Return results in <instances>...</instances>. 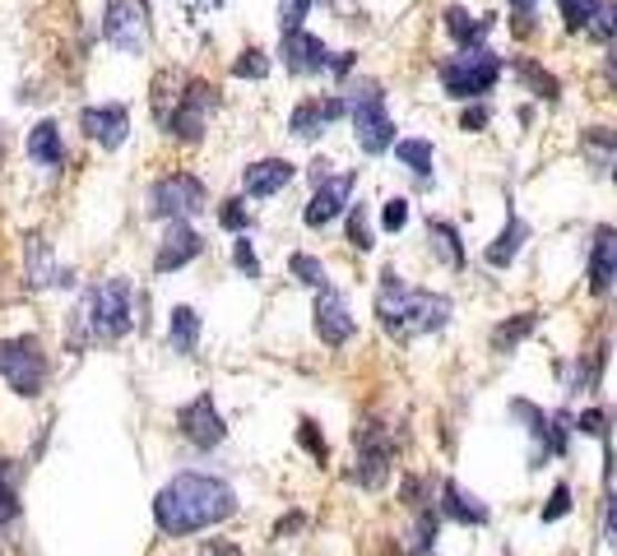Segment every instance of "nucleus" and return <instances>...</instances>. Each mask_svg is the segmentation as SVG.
I'll return each mask as SVG.
<instances>
[{"mask_svg":"<svg viewBox=\"0 0 617 556\" xmlns=\"http://www.w3.org/2000/svg\"><path fill=\"white\" fill-rule=\"evenodd\" d=\"M585 287H589V297H608L617 287V228L613 223H599L595 232H589Z\"/></svg>","mask_w":617,"mask_h":556,"instance_id":"16","label":"nucleus"},{"mask_svg":"<svg viewBox=\"0 0 617 556\" xmlns=\"http://www.w3.org/2000/svg\"><path fill=\"white\" fill-rule=\"evenodd\" d=\"M436 515H442V524H459V528H483L493 519V510H487L474 492L459 487L455 478L436 483Z\"/></svg>","mask_w":617,"mask_h":556,"instance_id":"19","label":"nucleus"},{"mask_svg":"<svg viewBox=\"0 0 617 556\" xmlns=\"http://www.w3.org/2000/svg\"><path fill=\"white\" fill-rule=\"evenodd\" d=\"M538 321H544V315L538 311H520V315H506V321H497V330L487 334V348H493L497 357H510L520 348V343L538 330Z\"/></svg>","mask_w":617,"mask_h":556,"instance_id":"26","label":"nucleus"},{"mask_svg":"<svg viewBox=\"0 0 617 556\" xmlns=\"http://www.w3.org/2000/svg\"><path fill=\"white\" fill-rule=\"evenodd\" d=\"M80 130L98 149L117 153L125 144V135H131V108H125V102H93V108L80 112Z\"/></svg>","mask_w":617,"mask_h":556,"instance_id":"17","label":"nucleus"},{"mask_svg":"<svg viewBox=\"0 0 617 556\" xmlns=\"http://www.w3.org/2000/svg\"><path fill=\"white\" fill-rule=\"evenodd\" d=\"M427 236H432V255L446 264V270H465V242H459V228L451 223V219H442V214H432L427 219Z\"/></svg>","mask_w":617,"mask_h":556,"instance_id":"27","label":"nucleus"},{"mask_svg":"<svg viewBox=\"0 0 617 556\" xmlns=\"http://www.w3.org/2000/svg\"><path fill=\"white\" fill-rule=\"evenodd\" d=\"M348 121H353V140L367 158H381L385 149H395V117L385 108V89L381 79H363L348 89Z\"/></svg>","mask_w":617,"mask_h":556,"instance_id":"5","label":"nucleus"},{"mask_svg":"<svg viewBox=\"0 0 617 556\" xmlns=\"http://www.w3.org/2000/svg\"><path fill=\"white\" fill-rule=\"evenodd\" d=\"M289 274H293L302 287H316V293L330 283L325 260H321V255H312V251H293V255H289Z\"/></svg>","mask_w":617,"mask_h":556,"instance_id":"31","label":"nucleus"},{"mask_svg":"<svg viewBox=\"0 0 617 556\" xmlns=\"http://www.w3.org/2000/svg\"><path fill=\"white\" fill-rule=\"evenodd\" d=\"M608 176H613V185H617V158H613V168H608Z\"/></svg>","mask_w":617,"mask_h":556,"instance_id":"49","label":"nucleus"},{"mask_svg":"<svg viewBox=\"0 0 617 556\" xmlns=\"http://www.w3.org/2000/svg\"><path fill=\"white\" fill-rule=\"evenodd\" d=\"M200 255H204V236L191 223H168L159 251H153V274H176Z\"/></svg>","mask_w":617,"mask_h":556,"instance_id":"20","label":"nucleus"},{"mask_svg":"<svg viewBox=\"0 0 617 556\" xmlns=\"http://www.w3.org/2000/svg\"><path fill=\"white\" fill-rule=\"evenodd\" d=\"M353 65H357V51H340V57L330 61V74H334V79H348Z\"/></svg>","mask_w":617,"mask_h":556,"instance_id":"45","label":"nucleus"},{"mask_svg":"<svg viewBox=\"0 0 617 556\" xmlns=\"http://www.w3.org/2000/svg\"><path fill=\"white\" fill-rule=\"evenodd\" d=\"M487 121H493V112H487V102H469V108L459 112V130H469V135L487 130Z\"/></svg>","mask_w":617,"mask_h":556,"instance_id":"43","label":"nucleus"},{"mask_svg":"<svg viewBox=\"0 0 617 556\" xmlns=\"http://www.w3.org/2000/svg\"><path fill=\"white\" fill-rule=\"evenodd\" d=\"M395 158L418 176V185H432V168H436V144L432 140H395Z\"/></svg>","mask_w":617,"mask_h":556,"instance_id":"30","label":"nucleus"},{"mask_svg":"<svg viewBox=\"0 0 617 556\" xmlns=\"http://www.w3.org/2000/svg\"><path fill=\"white\" fill-rule=\"evenodd\" d=\"M23 524V464L0 455V538H14Z\"/></svg>","mask_w":617,"mask_h":556,"instance_id":"22","label":"nucleus"},{"mask_svg":"<svg viewBox=\"0 0 617 556\" xmlns=\"http://www.w3.org/2000/svg\"><path fill=\"white\" fill-rule=\"evenodd\" d=\"M353 191H357V172H334L330 181H321V185H316L312 204L302 209V223L312 228V232L330 228V223L340 219V214H348V204H353Z\"/></svg>","mask_w":617,"mask_h":556,"instance_id":"15","label":"nucleus"},{"mask_svg":"<svg viewBox=\"0 0 617 556\" xmlns=\"http://www.w3.org/2000/svg\"><path fill=\"white\" fill-rule=\"evenodd\" d=\"M279 57H284V70L293 79H316L330 70V47L316 38V33H306V29H293L284 33V42H279Z\"/></svg>","mask_w":617,"mask_h":556,"instance_id":"18","label":"nucleus"},{"mask_svg":"<svg viewBox=\"0 0 617 556\" xmlns=\"http://www.w3.org/2000/svg\"><path fill=\"white\" fill-rule=\"evenodd\" d=\"M168 108L159 117V125L168 130V140L176 144H200L204 130H210V117L219 108V89L210 84V79L200 74H182L176 79V93H168V79H159L153 84V112Z\"/></svg>","mask_w":617,"mask_h":556,"instance_id":"4","label":"nucleus"},{"mask_svg":"<svg viewBox=\"0 0 617 556\" xmlns=\"http://www.w3.org/2000/svg\"><path fill=\"white\" fill-rule=\"evenodd\" d=\"M29 158H33V168H47V172L65 168V135L57 121H38L29 130Z\"/></svg>","mask_w":617,"mask_h":556,"instance_id":"25","label":"nucleus"},{"mask_svg":"<svg viewBox=\"0 0 617 556\" xmlns=\"http://www.w3.org/2000/svg\"><path fill=\"white\" fill-rule=\"evenodd\" d=\"M381 228H385V232H404V228H408V200H404V195L385 200V209H381Z\"/></svg>","mask_w":617,"mask_h":556,"instance_id":"42","label":"nucleus"},{"mask_svg":"<svg viewBox=\"0 0 617 556\" xmlns=\"http://www.w3.org/2000/svg\"><path fill=\"white\" fill-rule=\"evenodd\" d=\"M585 153H589V163L613 168V158H617V130H608V125H589V130H585Z\"/></svg>","mask_w":617,"mask_h":556,"instance_id":"33","label":"nucleus"},{"mask_svg":"<svg viewBox=\"0 0 617 556\" xmlns=\"http://www.w3.org/2000/svg\"><path fill=\"white\" fill-rule=\"evenodd\" d=\"M233 264H237V274H242V279H251V283L265 274V264H261V255H255L251 236H237V242H233Z\"/></svg>","mask_w":617,"mask_h":556,"instance_id":"38","label":"nucleus"},{"mask_svg":"<svg viewBox=\"0 0 617 556\" xmlns=\"http://www.w3.org/2000/svg\"><path fill=\"white\" fill-rule=\"evenodd\" d=\"M23 283H29L33 293H47V287H74V270H65V264L51 255L47 232L23 236Z\"/></svg>","mask_w":617,"mask_h":556,"instance_id":"13","label":"nucleus"},{"mask_svg":"<svg viewBox=\"0 0 617 556\" xmlns=\"http://www.w3.org/2000/svg\"><path fill=\"white\" fill-rule=\"evenodd\" d=\"M219 228H227L233 236H246V232L255 228V219H251V209H246V200H242V195L219 200Z\"/></svg>","mask_w":617,"mask_h":556,"instance_id":"34","label":"nucleus"},{"mask_svg":"<svg viewBox=\"0 0 617 556\" xmlns=\"http://www.w3.org/2000/svg\"><path fill=\"white\" fill-rule=\"evenodd\" d=\"M525 242H529V223L516 214V204H510L506 209V228L493 236V242H487L483 260L493 264V270H510V264H516V255L525 251Z\"/></svg>","mask_w":617,"mask_h":556,"instance_id":"24","label":"nucleus"},{"mask_svg":"<svg viewBox=\"0 0 617 556\" xmlns=\"http://www.w3.org/2000/svg\"><path fill=\"white\" fill-rule=\"evenodd\" d=\"M372 311H376L381 330L391 334L395 343H414V338H423V334L446 330V325H451L455 302H451L446 293H432V287L404 283L395 270H381Z\"/></svg>","mask_w":617,"mask_h":556,"instance_id":"2","label":"nucleus"},{"mask_svg":"<svg viewBox=\"0 0 617 556\" xmlns=\"http://www.w3.org/2000/svg\"><path fill=\"white\" fill-rule=\"evenodd\" d=\"M348 246L353 251H372L376 246V232H372V219H367V204H348Z\"/></svg>","mask_w":617,"mask_h":556,"instance_id":"35","label":"nucleus"},{"mask_svg":"<svg viewBox=\"0 0 617 556\" xmlns=\"http://www.w3.org/2000/svg\"><path fill=\"white\" fill-rule=\"evenodd\" d=\"M293 176H297V168L289 163V158H255V163L242 172V191H246V200H270V195L284 191Z\"/></svg>","mask_w":617,"mask_h":556,"instance_id":"21","label":"nucleus"},{"mask_svg":"<svg viewBox=\"0 0 617 556\" xmlns=\"http://www.w3.org/2000/svg\"><path fill=\"white\" fill-rule=\"evenodd\" d=\"M510 10H516V33H534V19H538V0H506Z\"/></svg>","mask_w":617,"mask_h":556,"instance_id":"44","label":"nucleus"},{"mask_svg":"<svg viewBox=\"0 0 617 556\" xmlns=\"http://www.w3.org/2000/svg\"><path fill=\"white\" fill-rule=\"evenodd\" d=\"M176 432H182L195 449H219L227 441V422L219 413V400H214V390H200L191 404L176 408Z\"/></svg>","mask_w":617,"mask_h":556,"instance_id":"11","label":"nucleus"},{"mask_svg":"<svg viewBox=\"0 0 617 556\" xmlns=\"http://www.w3.org/2000/svg\"><path fill=\"white\" fill-rule=\"evenodd\" d=\"M233 515H237L233 483L214 478V473H200V468L176 473V478L153 496V524H159L163 538H195Z\"/></svg>","mask_w":617,"mask_h":556,"instance_id":"1","label":"nucleus"},{"mask_svg":"<svg viewBox=\"0 0 617 556\" xmlns=\"http://www.w3.org/2000/svg\"><path fill=\"white\" fill-rule=\"evenodd\" d=\"M312 325H316V338L325 343V348H344V343L357 334V321H353V311H348V297H344L334 283H325L321 293H316Z\"/></svg>","mask_w":617,"mask_h":556,"instance_id":"14","label":"nucleus"},{"mask_svg":"<svg viewBox=\"0 0 617 556\" xmlns=\"http://www.w3.org/2000/svg\"><path fill=\"white\" fill-rule=\"evenodd\" d=\"M604 79H608V89L617 93V42L604 51Z\"/></svg>","mask_w":617,"mask_h":556,"instance_id":"47","label":"nucleus"},{"mask_svg":"<svg viewBox=\"0 0 617 556\" xmlns=\"http://www.w3.org/2000/svg\"><path fill=\"white\" fill-rule=\"evenodd\" d=\"M506 61L497 57L493 47H478V51H455L436 65V79H442V93L455 98V102H478L497 89Z\"/></svg>","mask_w":617,"mask_h":556,"instance_id":"6","label":"nucleus"},{"mask_svg":"<svg viewBox=\"0 0 617 556\" xmlns=\"http://www.w3.org/2000/svg\"><path fill=\"white\" fill-rule=\"evenodd\" d=\"M102 38L125 57H144L149 47V0H108L102 6Z\"/></svg>","mask_w":617,"mask_h":556,"instance_id":"10","label":"nucleus"},{"mask_svg":"<svg viewBox=\"0 0 617 556\" xmlns=\"http://www.w3.org/2000/svg\"><path fill=\"white\" fill-rule=\"evenodd\" d=\"M340 117H348V98H340V93H312V98H302L297 108L289 112V135L302 140V144H316Z\"/></svg>","mask_w":617,"mask_h":556,"instance_id":"12","label":"nucleus"},{"mask_svg":"<svg viewBox=\"0 0 617 556\" xmlns=\"http://www.w3.org/2000/svg\"><path fill=\"white\" fill-rule=\"evenodd\" d=\"M233 74L237 79H265L270 74V51L265 47H242L237 61H233Z\"/></svg>","mask_w":617,"mask_h":556,"instance_id":"36","label":"nucleus"},{"mask_svg":"<svg viewBox=\"0 0 617 556\" xmlns=\"http://www.w3.org/2000/svg\"><path fill=\"white\" fill-rule=\"evenodd\" d=\"M576 432L599 436V441H613V408H585V413L576 417Z\"/></svg>","mask_w":617,"mask_h":556,"instance_id":"39","label":"nucleus"},{"mask_svg":"<svg viewBox=\"0 0 617 556\" xmlns=\"http://www.w3.org/2000/svg\"><path fill=\"white\" fill-rule=\"evenodd\" d=\"M353 441H357V455H353V468H348V483L363 487V492H381L385 478H391V468H395L399 432H391L381 417H367Z\"/></svg>","mask_w":617,"mask_h":556,"instance_id":"8","label":"nucleus"},{"mask_svg":"<svg viewBox=\"0 0 617 556\" xmlns=\"http://www.w3.org/2000/svg\"><path fill=\"white\" fill-rule=\"evenodd\" d=\"M297 445H302L316 464H330V445H325V436H321V427H316V417H302V422H297Z\"/></svg>","mask_w":617,"mask_h":556,"instance_id":"37","label":"nucleus"},{"mask_svg":"<svg viewBox=\"0 0 617 556\" xmlns=\"http://www.w3.org/2000/svg\"><path fill=\"white\" fill-rule=\"evenodd\" d=\"M204 209H210V191H204V181L195 172H168L149 185L144 214L159 223H191Z\"/></svg>","mask_w":617,"mask_h":556,"instance_id":"9","label":"nucleus"},{"mask_svg":"<svg viewBox=\"0 0 617 556\" xmlns=\"http://www.w3.org/2000/svg\"><path fill=\"white\" fill-rule=\"evenodd\" d=\"M572 515V483H557L553 496L544 501V510H538V519L544 524H557V519H567Z\"/></svg>","mask_w":617,"mask_h":556,"instance_id":"40","label":"nucleus"},{"mask_svg":"<svg viewBox=\"0 0 617 556\" xmlns=\"http://www.w3.org/2000/svg\"><path fill=\"white\" fill-rule=\"evenodd\" d=\"M135 330V283L131 279H102L74 306L70 325H65V348L84 353L89 343H121Z\"/></svg>","mask_w":617,"mask_h":556,"instance_id":"3","label":"nucleus"},{"mask_svg":"<svg viewBox=\"0 0 617 556\" xmlns=\"http://www.w3.org/2000/svg\"><path fill=\"white\" fill-rule=\"evenodd\" d=\"M557 10H562V23H567L572 33H589V23L599 19L604 0H557Z\"/></svg>","mask_w":617,"mask_h":556,"instance_id":"32","label":"nucleus"},{"mask_svg":"<svg viewBox=\"0 0 617 556\" xmlns=\"http://www.w3.org/2000/svg\"><path fill=\"white\" fill-rule=\"evenodd\" d=\"M200 311L195 306H172V321H168V343H172V353H182V357H195L200 353Z\"/></svg>","mask_w":617,"mask_h":556,"instance_id":"28","label":"nucleus"},{"mask_svg":"<svg viewBox=\"0 0 617 556\" xmlns=\"http://www.w3.org/2000/svg\"><path fill=\"white\" fill-rule=\"evenodd\" d=\"M47 376H51V362H47V348L38 334L0 338V381H6L19 400H38L47 390Z\"/></svg>","mask_w":617,"mask_h":556,"instance_id":"7","label":"nucleus"},{"mask_svg":"<svg viewBox=\"0 0 617 556\" xmlns=\"http://www.w3.org/2000/svg\"><path fill=\"white\" fill-rule=\"evenodd\" d=\"M204 556H242V552L227 547V543H204Z\"/></svg>","mask_w":617,"mask_h":556,"instance_id":"48","label":"nucleus"},{"mask_svg":"<svg viewBox=\"0 0 617 556\" xmlns=\"http://www.w3.org/2000/svg\"><path fill=\"white\" fill-rule=\"evenodd\" d=\"M302 524H306V519H302V510H289L284 519H279V524H274V538H289V534H297V528H302Z\"/></svg>","mask_w":617,"mask_h":556,"instance_id":"46","label":"nucleus"},{"mask_svg":"<svg viewBox=\"0 0 617 556\" xmlns=\"http://www.w3.org/2000/svg\"><path fill=\"white\" fill-rule=\"evenodd\" d=\"M510 70H516V79H520V84H525L534 98H544V102H557V98H562V79H557L553 70H544L534 57H516V61H510Z\"/></svg>","mask_w":617,"mask_h":556,"instance_id":"29","label":"nucleus"},{"mask_svg":"<svg viewBox=\"0 0 617 556\" xmlns=\"http://www.w3.org/2000/svg\"><path fill=\"white\" fill-rule=\"evenodd\" d=\"M306 14H312V0H279V29H284V33L302 29Z\"/></svg>","mask_w":617,"mask_h":556,"instance_id":"41","label":"nucleus"},{"mask_svg":"<svg viewBox=\"0 0 617 556\" xmlns=\"http://www.w3.org/2000/svg\"><path fill=\"white\" fill-rule=\"evenodd\" d=\"M442 29L459 51H478L493 33V14H469L465 6H446L442 10Z\"/></svg>","mask_w":617,"mask_h":556,"instance_id":"23","label":"nucleus"}]
</instances>
